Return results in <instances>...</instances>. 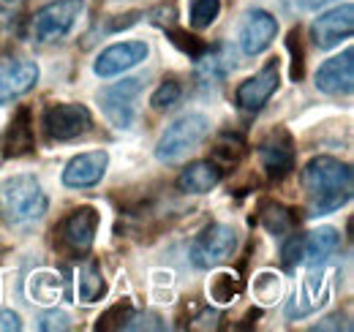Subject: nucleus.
<instances>
[{
	"label": "nucleus",
	"instance_id": "obj_1",
	"mask_svg": "<svg viewBox=\"0 0 354 332\" xmlns=\"http://www.w3.org/2000/svg\"><path fill=\"white\" fill-rule=\"evenodd\" d=\"M303 188L308 196L310 215L335 212L352 199V166L333 156H319L303 169Z\"/></svg>",
	"mask_w": 354,
	"mask_h": 332
},
{
	"label": "nucleus",
	"instance_id": "obj_2",
	"mask_svg": "<svg viewBox=\"0 0 354 332\" xmlns=\"http://www.w3.org/2000/svg\"><path fill=\"white\" fill-rule=\"evenodd\" d=\"M46 196L33 174H14L0 183V218L11 226H28L44 218Z\"/></svg>",
	"mask_w": 354,
	"mask_h": 332
},
{
	"label": "nucleus",
	"instance_id": "obj_3",
	"mask_svg": "<svg viewBox=\"0 0 354 332\" xmlns=\"http://www.w3.org/2000/svg\"><path fill=\"white\" fill-rule=\"evenodd\" d=\"M210 133V120L205 115H183L164 131L156 147V158L161 164H180L188 153H194Z\"/></svg>",
	"mask_w": 354,
	"mask_h": 332
},
{
	"label": "nucleus",
	"instance_id": "obj_4",
	"mask_svg": "<svg viewBox=\"0 0 354 332\" xmlns=\"http://www.w3.org/2000/svg\"><path fill=\"white\" fill-rule=\"evenodd\" d=\"M85 11V0H52L30 19V39L36 44H52L68 36Z\"/></svg>",
	"mask_w": 354,
	"mask_h": 332
},
{
	"label": "nucleus",
	"instance_id": "obj_5",
	"mask_svg": "<svg viewBox=\"0 0 354 332\" xmlns=\"http://www.w3.org/2000/svg\"><path fill=\"white\" fill-rule=\"evenodd\" d=\"M237 250V232L226 223H210L194 243H191V261L199 270L218 267L232 259Z\"/></svg>",
	"mask_w": 354,
	"mask_h": 332
},
{
	"label": "nucleus",
	"instance_id": "obj_6",
	"mask_svg": "<svg viewBox=\"0 0 354 332\" xmlns=\"http://www.w3.org/2000/svg\"><path fill=\"white\" fill-rule=\"evenodd\" d=\"M142 87H145V80L142 77H131V80H123V82L101 90V95H98L101 112L106 115V120L115 128H131L133 125L136 98H139Z\"/></svg>",
	"mask_w": 354,
	"mask_h": 332
},
{
	"label": "nucleus",
	"instance_id": "obj_7",
	"mask_svg": "<svg viewBox=\"0 0 354 332\" xmlns=\"http://www.w3.org/2000/svg\"><path fill=\"white\" fill-rule=\"evenodd\" d=\"M333 270H310L286 302V319H303L322 308L333 294Z\"/></svg>",
	"mask_w": 354,
	"mask_h": 332
},
{
	"label": "nucleus",
	"instance_id": "obj_8",
	"mask_svg": "<svg viewBox=\"0 0 354 332\" xmlns=\"http://www.w3.org/2000/svg\"><path fill=\"white\" fill-rule=\"evenodd\" d=\"M354 33V6L344 3L327 14H322L319 19H313L310 25V39L319 49H333L341 42L352 39Z\"/></svg>",
	"mask_w": 354,
	"mask_h": 332
},
{
	"label": "nucleus",
	"instance_id": "obj_9",
	"mask_svg": "<svg viewBox=\"0 0 354 332\" xmlns=\"http://www.w3.org/2000/svg\"><path fill=\"white\" fill-rule=\"evenodd\" d=\"M44 128L49 139L68 142L82 136L90 128V112L82 104H52L44 115Z\"/></svg>",
	"mask_w": 354,
	"mask_h": 332
},
{
	"label": "nucleus",
	"instance_id": "obj_10",
	"mask_svg": "<svg viewBox=\"0 0 354 332\" xmlns=\"http://www.w3.org/2000/svg\"><path fill=\"white\" fill-rule=\"evenodd\" d=\"M278 84H281V66H278V60H270L259 74H254L251 80H245L237 87L234 104L243 112H259L270 101V95L278 90Z\"/></svg>",
	"mask_w": 354,
	"mask_h": 332
},
{
	"label": "nucleus",
	"instance_id": "obj_11",
	"mask_svg": "<svg viewBox=\"0 0 354 332\" xmlns=\"http://www.w3.org/2000/svg\"><path fill=\"white\" fill-rule=\"evenodd\" d=\"M95 229H98L95 208H77L57 226V237L71 253H88L95 240Z\"/></svg>",
	"mask_w": 354,
	"mask_h": 332
},
{
	"label": "nucleus",
	"instance_id": "obj_12",
	"mask_svg": "<svg viewBox=\"0 0 354 332\" xmlns=\"http://www.w3.org/2000/svg\"><path fill=\"white\" fill-rule=\"evenodd\" d=\"M259 161L270 180H281L295 169V142L286 128L270 131V136L259 145Z\"/></svg>",
	"mask_w": 354,
	"mask_h": 332
},
{
	"label": "nucleus",
	"instance_id": "obj_13",
	"mask_svg": "<svg viewBox=\"0 0 354 332\" xmlns=\"http://www.w3.org/2000/svg\"><path fill=\"white\" fill-rule=\"evenodd\" d=\"M145 57H147V44L145 42L112 44V46H106V49L95 57L93 71H95L98 77L109 80V77H118V74L129 71L133 66H139Z\"/></svg>",
	"mask_w": 354,
	"mask_h": 332
},
{
	"label": "nucleus",
	"instance_id": "obj_14",
	"mask_svg": "<svg viewBox=\"0 0 354 332\" xmlns=\"http://www.w3.org/2000/svg\"><path fill=\"white\" fill-rule=\"evenodd\" d=\"M316 87L327 95H349L354 87V52L346 49L338 57H330L316 71Z\"/></svg>",
	"mask_w": 354,
	"mask_h": 332
},
{
	"label": "nucleus",
	"instance_id": "obj_15",
	"mask_svg": "<svg viewBox=\"0 0 354 332\" xmlns=\"http://www.w3.org/2000/svg\"><path fill=\"white\" fill-rule=\"evenodd\" d=\"M109 156L106 150H90L77 158H71L68 166L63 169V185L66 188H90L95 183H101V177L106 174Z\"/></svg>",
	"mask_w": 354,
	"mask_h": 332
},
{
	"label": "nucleus",
	"instance_id": "obj_16",
	"mask_svg": "<svg viewBox=\"0 0 354 332\" xmlns=\"http://www.w3.org/2000/svg\"><path fill=\"white\" fill-rule=\"evenodd\" d=\"M275 33H278V22L272 14H267L262 8L248 11L245 22L240 25V49L245 55H259L272 44Z\"/></svg>",
	"mask_w": 354,
	"mask_h": 332
},
{
	"label": "nucleus",
	"instance_id": "obj_17",
	"mask_svg": "<svg viewBox=\"0 0 354 332\" xmlns=\"http://www.w3.org/2000/svg\"><path fill=\"white\" fill-rule=\"evenodd\" d=\"M234 66V49L229 44H218L216 49H205L196 57V80L202 84H221Z\"/></svg>",
	"mask_w": 354,
	"mask_h": 332
},
{
	"label": "nucleus",
	"instance_id": "obj_18",
	"mask_svg": "<svg viewBox=\"0 0 354 332\" xmlns=\"http://www.w3.org/2000/svg\"><path fill=\"white\" fill-rule=\"evenodd\" d=\"M39 66L30 63V60H22V63H14L8 66L6 71H0V104H8L19 95H25L28 90H33L39 82Z\"/></svg>",
	"mask_w": 354,
	"mask_h": 332
},
{
	"label": "nucleus",
	"instance_id": "obj_19",
	"mask_svg": "<svg viewBox=\"0 0 354 332\" xmlns=\"http://www.w3.org/2000/svg\"><path fill=\"white\" fill-rule=\"evenodd\" d=\"M33 145H36V139H33L30 109L28 107H19L11 125H8V131H6V147H3V153H6V158H19V156L33 153Z\"/></svg>",
	"mask_w": 354,
	"mask_h": 332
},
{
	"label": "nucleus",
	"instance_id": "obj_20",
	"mask_svg": "<svg viewBox=\"0 0 354 332\" xmlns=\"http://www.w3.org/2000/svg\"><path fill=\"white\" fill-rule=\"evenodd\" d=\"M221 183V166L216 161H196V164L185 166L177 188L183 194H207Z\"/></svg>",
	"mask_w": 354,
	"mask_h": 332
},
{
	"label": "nucleus",
	"instance_id": "obj_21",
	"mask_svg": "<svg viewBox=\"0 0 354 332\" xmlns=\"http://www.w3.org/2000/svg\"><path fill=\"white\" fill-rule=\"evenodd\" d=\"M338 246H341L338 229L319 226V229H313L310 234L303 237V261L310 264V267H319V264H324L338 250Z\"/></svg>",
	"mask_w": 354,
	"mask_h": 332
},
{
	"label": "nucleus",
	"instance_id": "obj_22",
	"mask_svg": "<svg viewBox=\"0 0 354 332\" xmlns=\"http://www.w3.org/2000/svg\"><path fill=\"white\" fill-rule=\"evenodd\" d=\"M106 294V281L101 275V267L95 261H88L77 270V297L80 302H98Z\"/></svg>",
	"mask_w": 354,
	"mask_h": 332
},
{
	"label": "nucleus",
	"instance_id": "obj_23",
	"mask_svg": "<svg viewBox=\"0 0 354 332\" xmlns=\"http://www.w3.org/2000/svg\"><path fill=\"white\" fill-rule=\"evenodd\" d=\"M259 221H262V226H265L267 232L275 234V237L292 234L295 232V223H297L295 212L289 208H283V205H278V202H265L259 208Z\"/></svg>",
	"mask_w": 354,
	"mask_h": 332
},
{
	"label": "nucleus",
	"instance_id": "obj_24",
	"mask_svg": "<svg viewBox=\"0 0 354 332\" xmlns=\"http://www.w3.org/2000/svg\"><path fill=\"white\" fill-rule=\"evenodd\" d=\"M63 281L55 275V273H36L33 278H30V297H33V302H39V305H52V302H57L60 297H63Z\"/></svg>",
	"mask_w": 354,
	"mask_h": 332
},
{
	"label": "nucleus",
	"instance_id": "obj_25",
	"mask_svg": "<svg viewBox=\"0 0 354 332\" xmlns=\"http://www.w3.org/2000/svg\"><path fill=\"white\" fill-rule=\"evenodd\" d=\"M207 291H210V299H216L218 305H226V302L237 299V294L243 291V281L234 278L232 273H216L207 284Z\"/></svg>",
	"mask_w": 354,
	"mask_h": 332
},
{
	"label": "nucleus",
	"instance_id": "obj_26",
	"mask_svg": "<svg viewBox=\"0 0 354 332\" xmlns=\"http://www.w3.org/2000/svg\"><path fill=\"white\" fill-rule=\"evenodd\" d=\"M221 14V0H191V25L196 30L210 28Z\"/></svg>",
	"mask_w": 354,
	"mask_h": 332
},
{
	"label": "nucleus",
	"instance_id": "obj_27",
	"mask_svg": "<svg viewBox=\"0 0 354 332\" xmlns=\"http://www.w3.org/2000/svg\"><path fill=\"white\" fill-rule=\"evenodd\" d=\"M254 297L262 302V305H270V302H275L278 297H281V278L275 275V273H259L257 278H254Z\"/></svg>",
	"mask_w": 354,
	"mask_h": 332
},
{
	"label": "nucleus",
	"instance_id": "obj_28",
	"mask_svg": "<svg viewBox=\"0 0 354 332\" xmlns=\"http://www.w3.org/2000/svg\"><path fill=\"white\" fill-rule=\"evenodd\" d=\"M131 302L129 299H123V302H118V305H112L109 311H104L101 316H98V324H95V330H123V324L129 322V316H131Z\"/></svg>",
	"mask_w": 354,
	"mask_h": 332
},
{
	"label": "nucleus",
	"instance_id": "obj_29",
	"mask_svg": "<svg viewBox=\"0 0 354 332\" xmlns=\"http://www.w3.org/2000/svg\"><path fill=\"white\" fill-rule=\"evenodd\" d=\"M180 95H183L180 84H177L175 80H164V82L158 84V90L153 93L150 104H153V109L164 112V109H172V107H175L177 101H180Z\"/></svg>",
	"mask_w": 354,
	"mask_h": 332
},
{
	"label": "nucleus",
	"instance_id": "obj_30",
	"mask_svg": "<svg viewBox=\"0 0 354 332\" xmlns=\"http://www.w3.org/2000/svg\"><path fill=\"white\" fill-rule=\"evenodd\" d=\"M286 46L292 52V80L300 82L303 74H306V52H303V39H300V28H292L289 30V39Z\"/></svg>",
	"mask_w": 354,
	"mask_h": 332
},
{
	"label": "nucleus",
	"instance_id": "obj_31",
	"mask_svg": "<svg viewBox=\"0 0 354 332\" xmlns=\"http://www.w3.org/2000/svg\"><path fill=\"white\" fill-rule=\"evenodd\" d=\"M167 36H169V42L175 44L180 52H185V55H188V57H194V60L207 49V44L199 42L196 36H191V33H185V30H180V28H169V30H167Z\"/></svg>",
	"mask_w": 354,
	"mask_h": 332
},
{
	"label": "nucleus",
	"instance_id": "obj_32",
	"mask_svg": "<svg viewBox=\"0 0 354 332\" xmlns=\"http://www.w3.org/2000/svg\"><path fill=\"white\" fill-rule=\"evenodd\" d=\"M167 324L161 322V316L156 313H136L129 316V322L123 324V330H164Z\"/></svg>",
	"mask_w": 354,
	"mask_h": 332
},
{
	"label": "nucleus",
	"instance_id": "obj_33",
	"mask_svg": "<svg viewBox=\"0 0 354 332\" xmlns=\"http://www.w3.org/2000/svg\"><path fill=\"white\" fill-rule=\"evenodd\" d=\"M281 256H283V264H286V267H297V264L303 261V237L292 234V237L283 243Z\"/></svg>",
	"mask_w": 354,
	"mask_h": 332
},
{
	"label": "nucleus",
	"instance_id": "obj_34",
	"mask_svg": "<svg viewBox=\"0 0 354 332\" xmlns=\"http://www.w3.org/2000/svg\"><path fill=\"white\" fill-rule=\"evenodd\" d=\"M71 327V319H68V313L66 311H49L41 316V324H39V330L44 332H55V330H68Z\"/></svg>",
	"mask_w": 354,
	"mask_h": 332
},
{
	"label": "nucleus",
	"instance_id": "obj_35",
	"mask_svg": "<svg viewBox=\"0 0 354 332\" xmlns=\"http://www.w3.org/2000/svg\"><path fill=\"white\" fill-rule=\"evenodd\" d=\"M175 19H177L175 6H158V8H153V11H150V22H153V25H158V28H164V30L175 28Z\"/></svg>",
	"mask_w": 354,
	"mask_h": 332
},
{
	"label": "nucleus",
	"instance_id": "obj_36",
	"mask_svg": "<svg viewBox=\"0 0 354 332\" xmlns=\"http://www.w3.org/2000/svg\"><path fill=\"white\" fill-rule=\"evenodd\" d=\"M218 319H221V316H218V311H205V313L194 316L188 327H194V330H207V327H210V330H216V327H218Z\"/></svg>",
	"mask_w": 354,
	"mask_h": 332
},
{
	"label": "nucleus",
	"instance_id": "obj_37",
	"mask_svg": "<svg viewBox=\"0 0 354 332\" xmlns=\"http://www.w3.org/2000/svg\"><path fill=\"white\" fill-rule=\"evenodd\" d=\"M313 330L324 332V330H344L349 332L352 330V324H349V319L346 316H341V313H335V316H330V319H324V322H319V324H313Z\"/></svg>",
	"mask_w": 354,
	"mask_h": 332
},
{
	"label": "nucleus",
	"instance_id": "obj_38",
	"mask_svg": "<svg viewBox=\"0 0 354 332\" xmlns=\"http://www.w3.org/2000/svg\"><path fill=\"white\" fill-rule=\"evenodd\" d=\"M0 330H6V332L22 330V322H19V316H17L14 311H0Z\"/></svg>",
	"mask_w": 354,
	"mask_h": 332
},
{
	"label": "nucleus",
	"instance_id": "obj_39",
	"mask_svg": "<svg viewBox=\"0 0 354 332\" xmlns=\"http://www.w3.org/2000/svg\"><path fill=\"white\" fill-rule=\"evenodd\" d=\"M327 3H333V0H297V8H303V11H319Z\"/></svg>",
	"mask_w": 354,
	"mask_h": 332
}]
</instances>
